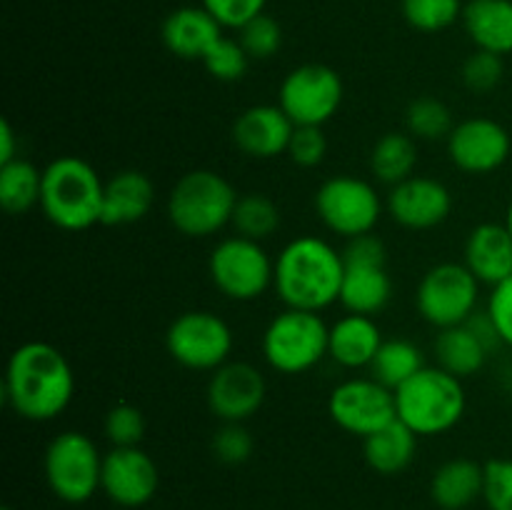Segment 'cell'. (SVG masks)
<instances>
[{
  "label": "cell",
  "instance_id": "30",
  "mask_svg": "<svg viewBox=\"0 0 512 510\" xmlns=\"http://www.w3.org/2000/svg\"><path fill=\"white\" fill-rule=\"evenodd\" d=\"M425 368V358L420 353L418 345L413 340L405 338H390L383 340L378 355L370 363V378L383 383L385 388L398 390L400 385L408 383L415 373Z\"/></svg>",
  "mask_w": 512,
  "mask_h": 510
},
{
  "label": "cell",
  "instance_id": "9",
  "mask_svg": "<svg viewBox=\"0 0 512 510\" xmlns=\"http://www.w3.org/2000/svg\"><path fill=\"white\" fill-rule=\"evenodd\" d=\"M480 280L465 263H438L423 275L415 305L425 323L438 330L463 325L478 313Z\"/></svg>",
  "mask_w": 512,
  "mask_h": 510
},
{
  "label": "cell",
  "instance_id": "34",
  "mask_svg": "<svg viewBox=\"0 0 512 510\" xmlns=\"http://www.w3.org/2000/svg\"><path fill=\"white\" fill-rule=\"evenodd\" d=\"M238 40L250 55V60H270L283 48V28L268 13H260L238 30Z\"/></svg>",
  "mask_w": 512,
  "mask_h": 510
},
{
  "label": "cell",
  "instance_id": "28",
  "mask_svg": "<svg viewBox=\"0 0 512 510\" xmlns=\"http://www.w3.org/2000/svg\"><path fill=\"white\" fill-rule=\"evenodd\" d=\"M415 168H418V145H415L413 135L390 130L375 140L373 150H370V170H373L375 180L393 188V185L413 178Z\"/></svg>",
  "mask_w": 512,
  "mask_h": 510
},
{
  "label": "cell",
  "instance_id": "11",
  "mask_svg": "<svg viewBox=\"0 0 512 510\" xmlns=\"http://www.w3.org/2000/svg\"><path fill=\"white\" fill-rule=\"evenodd\" d=\"M233 330L213 310H188L170 323L165 348L188 370H218L233 355Z\"/></svg>",
  "mask_w": 512,
  "mask_h": 510
},
{
  "label": "cell",
  "instance_id": "13",
  "mask_svg": "<svg viewBox=\"0 0 512 510\" xmlns=\"http://www.w3.org/2000/svg\"><path fill=\"white\" fill-rule=\"evenodd\" d=\"M328 413L345 433L368 438L398 418L395 390L375 378H350L335 385L328 398Z\"/></svg>",
  "mask_w": 512,
  "mask_h": 510
},
{
  "label": "cell",
  "instance_id": "43",
  "mask_svg": "<svg viewBox=\"0 0 512 510\" xmlns=\"http://www.w3.org/2000/svg\"><path fill=\"white\" fill-rule=\"evenodd\" d=\"M345 265H385V243L373 233L350 238L343 248Z\"/></svg>",
  "mask_w": 512,
  "mask_h": 510
},
{
  "label": "cell",
  "instance_id": "23",
  "mask_svg": "<svg viewBox=\"0 0 512 510\" xmlns=\"http://www.w3.org/2000/svg\"><path fill=\"white\" fill-rule=\"evenodd\" d=\"M485 465L470 458H453L440 465L430 480V498L443 510H465L483 498Z\"/></svg>",
  "mask_w": 512,
  "mask_h": 510
},
{
  "label": "cell",
  "instance_id": "31",
  "mask_svg": "<svg viewBox=\"0 0 512 510\" xmlns=\"http://www.w3.org/2000/svg\"><path fill=\"white\" fill-rule=\"evenodd\" d=\"M280 223H283V215H280L278 203H275L270 195L263 193H245L240 195L238 203L233 210V228L238 230V235L250 240H263L273 238L278 233Z\"/></svg>",
  "mask_w": 512,
  "mask_h": 510
},
{
  "label": "cell",
  "instance_id": "44",
  "mask_svg": "<svg viewBox=\"0 0 512 510\" xmlns=\"http://www.w3.org/2000/svg\"><path fill=\"white\" fill-rule=\"evenodd\" d=\"M20 158L18 155V135L15 128L10 125L8 118L0 120V165L10 163V160Z\"/></svg>",
  "mask_w": 512,
  "mask_h": 510
},
{
  "label": "cell",
  "instance_id": "1",
  "mask_svg": "<svg viewBox=\"0 0 512 510\" xmlns=\"http://www.w3.org/2000/svg\"><path fill=\"white\" fill-rule=\"evenodd\" d=\"M5 403L33 423L55 420L75 395V373L63 350L43 340H28L10 353L3 378Z\"/></svg>",
  "mask_w": 512,
  "mask_h": 510
},
{
  "label": "cell",
  "instance_id": "27",
  "mask_svg": "<svg viewBox=\"0 0 512 510\" xmlns=\"http://www.w3.org/2000/svg\"><path fill=\"white\" fill-rule=\"evenodd\" d=\"M418 450V435L395 418L378 433L363 438V453L370 468L380 475H398L413 463Z\"/></svg>",
  "mask_w": 512,
  "mask_h": 510
},
{
  "label": "cell",
  "instance_id": "10",
  "mask_svg": "<svg viewBox=\"0 0 512 510\" xmlns=\"http://www.w3.org/2000/svg\"><path fill=\"white\" fill-rule=\"evenodd\" d=\"M315 213L325 228L345 240L373 233L383 215V200L373 183L355 175L328 178L315 193Z\"/></svg>",
  "mask_w": 512,
  "mask_h": 510
},
{
  "label": "cell",
  "instance_id": "14",
  "mask_svg": "<svg viewBox=\"0 0 512 510\" xmlns=\"http://www.w3.org/2000/svg\"><path fill=\"white\" fill-rule=\"evenodd\" d=\"M512 153V138L503 123L493 118L460 120L448 135V155L468 175H488L503 168Z\"/></svg>",
  "mask_w": 512,
  "mask_h": 510
},
{
  "label": "cell",
  "instance_id": "19",
  "mask_svg": "<svg viewBox=\"0 0 512 510\" xmlns=\"http://www.w3.org/2000/svg\"><path fill=\"white\" fill-rule=\"evenodd\" d=\"M160 38L165 48L178 58L203 60L205 53L223 38V25L203 5H185L163 20Z\"/></svg>",
  "mask_w": 512,
  "mask_h": 510
},
{
  "label": "cell",
  "instance_id": "15",
  "mask_svg": "<svg viewBox=\"0 0 512 510\" xmlns=\"http://www.w3.org/2000/svg\"><path fill=\"white\" fill-rule=\"evenodd\" d=\"M268 383L263 373L250 363L228 360L213 370L208 383V408L223 423H245L265 403Z\"/></svg>",
  "mask_w": 512,
  "mask_h": 510
},
{
  "label": "cell",
  "instance_id": "25",
  "mask_svg": "<svg viewBox=\"0 0 512 510\" xmlns=\"http://www.w3.org/2000/svg\"><path fill=\"white\" fill-rule=\"evenodd\" d=\"M393 298V278L385 265H345L340 303L348 313L378 315Z\"/></svg>",
  "mask_w": 512,
  "mask_h": 510
},
{
  "label": "cell",
  "instance_id": "33",
  "mask_svg": "<svg viewBox=\"0 0 512 510\" xmlns=\"http://www.w3.org/2000/svg\"><path fill=\"white\" fill-rule=\"evenodd\" d=\"M400 10L410 28L420 33H440L463 18L460 0H400Z\"/></svg>",
  "mask_w": 512,
  "mask_h": 510
},
{
  "label": "cell",
  "instance_id": "21",
  "mask_svg": "<svg viewBox=\"0 0 512 510\" xmlns=\"http://www.w3.org/2000/svg\"><path fill=\"white\" fill-rule=\"evenodd\" d=\"M383 340V330L373 315L348 313L330 325L328 358L348 370L370 368Z\"/></svg>",
  "mask_w": 512,
  "mask_h": 510
},
{
  "label": "cell",
  "instance_id": "8",
  "mask_svg": "<svg viewBox=\"0 0 512 510\" xmlns=\"http://www.w3.org/2000/svg\"><path fill=\"white\" fill-rule=\"evenodd\" d=\"M208 273L225 298L250 303L273 288L275 260L258 240L230 235L210 250Z\"/></svg>",
  "mask_w": 512,
  "mask_h": 510
},
{
  "label": "cell",
  "instance_id": "12",
  "mask_svg": "<svg viewBox=\"0 0 512 510\" xmlns=\"http://www.w3.org/2000/svg\"><path fill=\"white\" fill-rule=\"evenodd\" d=\"M345 98V85L338 70L323 63H305L290 70L278 90V105L295 125L323 128L335 118Z\"/></svg>",
  "mask_w": 512,
  "mask_h": 510
},
{
  "label": "cell",
  "instance_id": "40",
  "mask_svg": "<svg viewBox=\"0 0 512 510\" xmlns=\"http://www.w3.org/2000/svg\"><path fill=\"white\" fill-rule=\"evenodd\" d=\"M483 500L490 510H512V458H493L485 463Z\"/></svg>",
  "mask_w": 512,
  "mask_h": 510
},
{
  "label": "cell",
  "instance_id": "39",
  "mask_svg": "<svg viewBox=\"0 0 512 510\" xmlns=\"http://www.w3.org/2000/svg\"><path fill=\"white\" fill-rule=\"evenodd\" d=\"M328 155V138L318 125H295L288 145V158L300 168H315Z\"/></svg>",
  "mask_w": 512,
  "mask_h": 510
},
{
  "label": "cell",
  "instance_id": "24",
  "mask_svg": "<svg viewBox=\"0 0 512 510\" xmlns=\"http://www.w3.org/2000/svg\"><path fill=\"white\" fill-rule=\"evenodd\" d=\"M465 33L478 50L512 53V0H470L463 10Z\"/></svg>",
  "mask_w": 512,
  "mask_h": 510
},
{
  "label": "cell",
  "instance_id": "38",
  "mask_svg": "<svg viewBox=\"0 0 512 510\" xmlns=\"http://www.w3.org/2000/svg\"><path fill=\"white\" fill-rule=\"evenodd\" d=\"M210 450L225 465L248 463L255 450V440L243 423H223L210 440Z\"/></svg>",
  "mask_w": 512,
  "mask_h": 510
},
{
  "label": "cell",
  "instance_id": "22",
  "mask_svg": "<svg viewBox=\"0 0 512 510\" xmlns=\"http://www.w3.org/2000/svg\"><path fill=\"white\" fill-rule=\"evenodd\" d=\"M155 203V185L140 170H120L105 180L103 225H133L150 213Z\"/></svg>",
  "mask_w": 512,
  "mask_h": 510
},
{
  "label": "cell",
  "instance_id": "46",
  "mask_svg": "<svg viewBox=\"0 0 512 510\" xmlns=\"http://www.w3.org/2000/svg\"><path fill=\"white\" fill-rule=\"evenodd\" d=\"M3 510H13V508H3Z\"/></svg>",
  "mask_w": 512,
  "mask_h": 510
},
{
  "label": "cell",
  "instance_id": "5",
  "mask_svg": "<svg viewBox=\"0 0 512 510\" xmlns=\"http://www.w3.org/2000/svg\"><path fill=\"white\" fill-rule=\"evenodd\" d=\"M240 195L225 175L198 168L180 175L168 195V218L188 238H210L233 223Z\"/></svg>",
  "mask_w": 512,
  "mask_h": 510
},
{
  "label": "cell",
  "instance_id": "6",
  "mask_svg": "<svg viewBox=\"0 0 512 510\" xmlns=\"http://www.w3.org/2000/svg\"><path fill=\"white\" fill-rule=\"evenodd\" d=\"M330 325L313 310L285 308L275 315L263 333V355L273 370L300 375L328 358Z\"/></svg>",
  "mask_w": 512,
  "mask_h": 510
},
{
  "label": "cell",
  "instance_id": "36",
  "mask_svg": "<svg viewBox=\"0 0 512 510\" xmlns=\"http://www.w3.org/2000/svg\"><path fill=\"white\" fill-rule=\"evenodd\" d=\"M460 78H463L465 88L473 90V93H490L505 78L503 55L475 48V53H470L463 68H460Z\"/></svg>",
  "mask_w": 512,
  "mask_h": 510
},
{
  "label": "cell",
  "instance_id": "7",
  "mask_svg": "<svg viewBox=\"0 0 512 510\" xmlns=\"http://www.w3.org/2000/svg\"><path fill=\"white\" fill-rule=\"evenodd\" d=\"M103 458L90 435L80 430H65L55 435L45 450V480L55 498L63 503H88L100 490Z\"/></svg>",
  "mask_w": 512,
  "mask_h": 510
},
{
  "label": "cell",
  "instance_id": "29",
  "mask_svg": "<svg viewBox=\"0 0 512 510\" xmlns=\"http://www.w3.org/2000/svg\"><path fill=\"white\" fill-rule=\"evenodd\" d=\"M43 193V170L30 160L15 158L0 165V205L10 215H25L40 205Z\"/></svg>",
  "mask_w": 512,
  "mask_h": 510
},
{
  "label": "cell",
  "instance_id": "16",
  "mask_svg": "<svg viewBox=\"0 0 512 510\" xmlns=\"http://www.w3.org/2000/svg\"><path fill=\"white\" fill-rule=\"evenodd\" d=\"M160 488V470L140 445L113 448L103 458L100 490L123 508H140L150 503Z\"/></svg>",
  "mask_w": 512,
  "mask_h": 510
},
{
  "label": "cell",
  "instance_id": "3",
  "mask_svg": "<svg viewBox=\"0 0 512 510\" xmlns=\"http://www.w3.org/2000/svg\"><path fill=\"white\" fill-rule=\"evenodd\" d=\"M105 180L88 160L78 155H60L43 170L40 210L60 230L80 233L100 223Z\"/></svg>",
  "mask_w": 512,
  "mask_h": 510
},
{
  "label": "cell",
  "instance_id": "26",
  "mask_svg": "<svg viewBox=\"0 0 512 510\" xmlns=\"http://www.w3.org/2000/svg\"><path fill=\"white\" fill-rule=\"evenodd\" d=\"M435 360L438 368L448 370L455 378H470L480 373L488 363V345L475 335V330L468 323L453 325V328L438 330V338L433 343Z\"/></svg>",
  "mask_w": 512,
  "mask_h": 510
},
{
  "label": "cell",
  "instance_id": "17",
  "mask_svg": "<svg viewBox=\"0 0 512 510\" xmlns=\"http://www.w3.org/2000/svg\"><path fill=\"white\" fill-rule=\"evenodd\" d=\"M388 213L395 223L408 230H433L453 213V195L440 180L430 175H413L390 188Z\"/></svg>",
  "mask_w": 512,
  "mask_h": 510
},
{
  "label": "cell",
  "instance_id": "4",
  "mask_svg": "<svg viewBox=\"0 0 512 510\" xmlns=\"http://www.w3.org/2000/svg\"><path fill=\"white\" fill-rule=\"evenodd\" d=\"M398 420L418 438L443 435L463 420L468 408L463 380L438 365H425L420 373L395 390Z\"/></svg>",
  "mask_w": 512,
  "mask_h": 510
},
{
  "label": "cell",
  "instance_id": "2",
  "mask_svg": "<svg viewBox=\"0 0 512 510\" xmlns=\"http://www.w3.org/2000/svg\"><path fill=\"white\" fill-rule=\"evenodd\" d=\"M343 278V250L318 235L293 238L275 258L273 288L285 308L323 313L333 303H340Z\"/></svg>",
  "mask_w": 512,
  "mask_h": 510
},
{
  "label": "cell",
  "instance_id": "37",
  "mask_svg": "<svg viewBox=\"0 0 512 510\" xmlns=\"http://www.w3.org/2000/svg\"><path fill=\"white\" fill-rule=\"evenodd\" d=\"M103 428L113 448H135L145 438V415L135 405L118 403L108 410Z\"/></svg>",
  "mask_w": 512,
  "mask_h": 510
},
{
  "label": "cell",
  "instance_id": "32",
  "mask_svg": "<svg viewBox=\"0 0 512 510\" xmlns=\"http://www.w3.org/2000/svg\"><path fill=\"white\" fill-rule=\"evenodd\" d=\"M405 125H408V133L415 140H425V143H433V140L448 138L453 133V113H450L448 105L438 98H415L408 105V113H405Z\"/></svg>",
  "mask_w": 512,
  "mask_h": 510
},
{
  "label": "cell",
  "instance_id": "35",
  "mask_svg": "<svg viewBox=\"0 0 512 510\" xmlns=\"http://www.w3.org/2000/svg\"><path fill=\"white\" fill-rule=\"evenodd\" d=\"M203 65L215 80H220V83H235V80H240L248 73L250 55L245 53L240 40L225 38L223 35V38L205 53Z\"/></svg>",
  "mask_w": 512,
  "mask_h": 510
},
{
  "label": "cell",
  "instance_id": "42",
  "mask_svg": "<svg viewBox=\"0 0 512 510\" xmlns=\"http://www.w3.org/2000/svg\"><path fill=\"white\" fill-rule=\"evenodd\" d=\"M488 315L495 328H498L503 345L512 348V278L503 280V283L490 290Z\"/></svg>",
  "mask_w": 512,
  "mask_h": 510
},
{
  "label": "cell",
  "instance_id": "45",
  "mask_svg": "<svg viewBox=\"0 0 512 510\" xmlns=\"http://www.w3.org/2000/svg\"><path fill=\"white\" fill-rule=\"evenodd\" d=\"M505 225H508V230H510V235H512V200H510V205H508V213H505Z\"/></svg>",
  "mask_w": 512,
  "mask_h": 510
},
{
  "label": "cell",
  "instance_id": "20",
  "mask_svg": "<svg viewBox=\"0 0 512 510\" xmlns=\"http://www.w3.org/2000/svg\"><path fill=\"white\" fill-rule=\"evenodd\" d=\"M465 265L480 285H500L512 278V235L505 223H480L465 243Z\"/></svg>",
  "mask_w": 512,
  "mask_h": 510
},
{
  "label": "cell",
  "instance_id": "41",
  "mask_svg": "<svg viewBox=\"0 0 512 510\" xmlns=\"http://www.w3.org/2000/svg\"><path fill=\"white\" fill-rule=\"evenodd\" d=\"M205 10L218 20L223 28L240 30L245 23L265 13L268 0H200Z\"/></svg>",
  "mask_w": 512,
  "mask_h": 510
},
{
  "label": "cell",
  "instance_id": "18",
  "mask_svg": "<svg viewBox=\"0 0 512 510\" xmlns=\"http://www.w3.org/2000/svg\"><path fill=\"white\" fill-rule=\"evenodd\" d=\"M293 130L295 123L280 105H253L235 118L230 135L240 153L258 160H270L288 153Z\"/></svg>",
  "mask_w": 512,
  "mask_h": 510
}]
</instances>
